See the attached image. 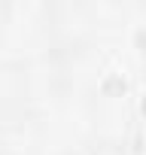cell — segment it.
Masks as SVG:
<instances>
[{
	"instance_id": "1",
	"label": "cell",
	"mask_w": 146,
	"mask_h": 155,
	"mask_svg": "<svg viewBox=\"0 0 146 155\" xmlns=\"http://www.w3.org/2000/svg\"><path fill=\"white\" fill-rule=\"evenodd\" d=\"M104 91L107 94H125V79L122 76H107L104 79Z\"/></svg>"
},
{
	"instance_id": "2",
	"label": "cell",
	"mask_w": 146,
	"mask_h": 155,
	"mask_svg": "<svg viewBox=\"0 0 146 155\" xmlns=\"http://www.w3.org/2000/svg\"><path fill=\"white\" fill-rule=\"evenodd\" d=\"M134 40H137V46H140V49H146V28H140V31L134 34Z\"/></svg>"
},
{
	"instance_id": "3",
	"label": "cell",
	"mask_w": 146,
	"mask_h": 155,
	"mask_svg": "<svg viewBox=\"0 0 146 155\" xmlns=\"http://www.w3.org/2000/svg\"><path fill=\"white\" fill-rule=\"evenodd\" d=\"M140 110H143V116H146V97H143V101H140Z\"/></svg>"
}]
</instances>
